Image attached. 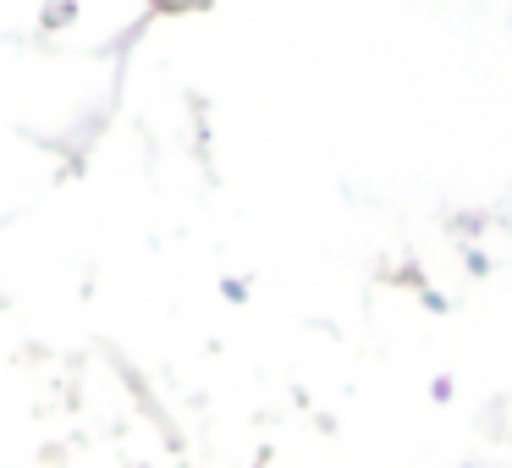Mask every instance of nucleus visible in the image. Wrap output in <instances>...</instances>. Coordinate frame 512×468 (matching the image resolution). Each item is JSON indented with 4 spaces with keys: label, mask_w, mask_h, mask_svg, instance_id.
I'll return each instance as SVG.
<instances>
[]
</instances>
